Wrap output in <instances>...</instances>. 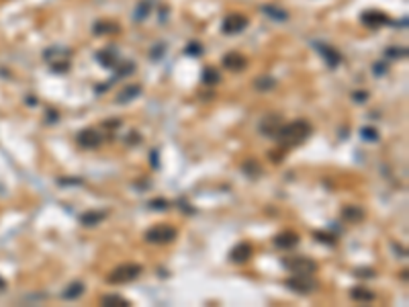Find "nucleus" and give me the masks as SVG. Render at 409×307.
I'll list each match as a JSON object with an SVG mask.
<instances>
[{"instance_id": "f257e3e1", "label": "nucleus", "mask_w": 409, "mask_h": 307, "mask_svg": "<svg viewBox=\"0 0 409 307\" xmlns=\"http://www.w3.org/2000/svg\"><path fill=\"white\" fill-rule=\"evenodd\" d=\"M311 133H313L311 123L305 119H297V121L285 123L281 127V131L276 133V140L283 147H295V145H301L305 140H309Z\"/></svg>"}, {"instance_id": "f03ea898", "label": "nucleus", "mask_w": 409, "mask_h": 307, "mask_svg": "<svg viewBox=\"0 0 409 307\" xmlns=\"http://www.w3.org/2000/svg\"><path fill=\"white\" fill-rule=\"evenodd\" d=\"M142 272H143L142 264H137V262H125V264L115 266L109 274H106V283H109V285H125V283L135 281Z\"/></svg>"}, {"instance_id": "7ed1b4c3", "label": "nucleus", "mask_w": 409, "mask_h": 307, "mask_svg": "<svg viewBox=\"0 0 409 307\" xmlns=\"http://www.w3.org/2000/svg\"><path fill=\"white\" fill-rule=\"evenodd\" d=\"M285 268L290 270L293 274H301V277H313L317 272V262L311 260L309 256H290L283 260Z\"/></svg>"}, {"instance_id": "20e7f679", "label": "nucleus", "mask_w": 409, "mask_h": 307, "mask_svg": "<svg viewBox=\"0 0 409 307\" xmlns=\"http://www.w3.org/2000/svg\"><path fill=\"white\" fill-rule=\"evenodd\" d=\"M178 236L176 227L172 225H154L145 231V242L147 244H170Z\"/></svg>"}, {"instance_id": "39448f33", "label": "nucleus", "mask_w": 409, "mask_h": 307, "mask_svg": "<svg viewBox=\"0 0 409 307\" xmlns=\"http://www.w3.org/2000/svg\"><path fill=\"white\" fill-rule=\"evenodd\" d=\"M70 56H72V51L61 49V47H51L45 51V60L51 63V70L58 74L66 72L70 68Z\"/></svg>"}, {"instance_id": "423d86ee", "label": "nucleus", "mask_w": 409, "mask_h": 307, "mask_svg": "<svg viewBox=\"0 0 409 307\" xmlns=\"http://www.w3.org/2000/svg\"><path fill=\"white\" fill-rule=\"evenodd\" d=\"M285 287L290 289L297 295H309L317 289V281H313L311 277H301V274H293L290 279L285 281Z\"/></svg>"}, {"instance_id": "0eeeda50", "label": "nucleus", "mask_w": 409, "mask_h": 307, "mask_svg": "<svg viewBox=\"0 0 409 307\" xmlns=\"http://www.w3.org/2000/svg\"><path fill=\"white\" fill-rule=\"evenodd\" d=\"M102 142H104L102 133H99L96 129H90V127L78 131V135H76V143L80 147H84V150H96V147L102 145Z\"/></svg>"}, {"instance_id": "6e6552de", "label": "nucleus", "mask_w": 409, "mask_h": 307, "mask_svg": "<svg viewBox=\"0 0 409 307\" xmlns=\"http://www.w3.org/2000/svg\"><path fill=\"white\" fill-rule=\"evenodd\" d=\"M283 125H285L283 115H278V113H268L266 117L260 121V125H258V129H260V133L266 135V137H276V133L281 131Z\"/></svg>"}, {"instance_id": "1a4fd4ad", "label": "nucleus", "mask_w": 409, "mask_h": 307, "mask_svg": "<svg viewBox=\"0 0 409 307\" xmlns=\"http://www.w3.org/2000/svg\"><path fill=\"white\" fill-rule=\"evenodd\" d=\"M245 27H247V17L233 13V15L225 17L223 25H221V31H223L225 35H238V33H242Z\"/></svg>"}, {"instance_id": "9d476101", "label": "nucleus", "mask_w": 409, "mask_h": 307, "mask_svg": "<svg viewBox=\"0 0 409 307\" xmlns=\"http://www.w3.org/2000/svg\"><path fill=\"white\" fill-rule=\"evenodd\" d=\"M223 68L229 72H244L247 68V60L242 54H238V51H229V54L223 58Z\"/></svg>"}, {"instance_id": "9b49d317", "label": "nucleus", "mask_w": 409, "mask_h": 307, "mask_svg": "<svg viewBox=\"0 0 409 307\" xmlns=\"http://www.w3.org/2000/svg\"><path fill=\"white\" fill-rule=\"evenodd\" d=\"M252 254H254V248H252V244H247V242H242V244H238L233 250H231V262H235V264H244V262H247L252 258Z\"/></svg>"}, {"instance_id": "f8f14e48", "label": "nucleus", "mask_w": 409, "mask_h": 307, "mask_svg": "<svg viewBox=\"0 0 409 307\" xmlns=\"http://www.w3.org/2000/svg\"><path fill=\"white\" fill-rule=\"evenodd\" d=\"M362 23L372 27V29H379L383 25H389L391 19L387 17V15H383V13H379V10H368V13L362 15Z\"/></svg>"}, {"instance_id": "ddd939ff", "label": "nucleus", "mask_w": 409, "mask_h": 307, "mask_svg": "<svg viewBox=\"0 0 409 307\" xmlns=\"http://www.w3.org/2000/svg\"><path fill=\"white\" fill-rule=\"evenodd\" d=\"M299 244V236L295 231H281V234L274 236V246L281 250H290Z\"/></svg>"}, {"instance_id": "4468645a", "label": "nucleus", "mask_w": 409, "mask_h": 307, "mask_svg": "<svg viewBox=\"0 0 409 307\" xmlns=\"http://www.w3.org/2000/svg\"><path fill=\"white\" fill-rule=\"evenodd\" d=\"M315 49L321 54V58L326 60V63H327L329 68H336L338 63H340V60H342L338 51L333 49V47H329V45H326V43H315Z\"/></svg>"}, {"instance_id": "2eb2a0df", "label": "nucleus", "mask_w": 409, "mask_h": 307, "mask_svg": "<svg viewBox=\"0 0 409 307\" xmlns=\"http://www.w3.org/2000/svg\"><path fill=\"white\" fill-rule=\"evenodd\" d=\"M364 209L358 207V205H346L342 209V219L344 221H348V224H360V221L364 219Z\"/></svg>"}, {"instance_id": "dca6fc26", "label": "nucleus", "mask_w": 409, "mask_h": 307, "mask_svg": "<svg viewBox=\"0 0 409 307\" xmlns=\"http://www.w3.org/2000/svg\"><path fill=\"white\" fill-rule=\"evenodd\" d=\"M96 60H99V63L101 66H104V68H111V70H115L117 66H119V58H117L115 54L111 49H102V51H99V54H96Z\"/></svg>"}, {"instance_id": "f3484780", "label": "nucleus", "mask_w": 409, "mask_h": 307, "mask_svg": "<svg viewBox=\"0 0 409 307\" xmlns=\"http://www.w3.org/2000/svg\"><path fill=\"white\" fill-rule=\"evenodd\" d=\"M104 217H106V211H86V213L80 215V224L86 225V227L99 225Z\"/></svg>"}, {"instance_id": "a211bd4d", "label": "nucleus", "mask_w": 409, "mask_h": 307, "mask_svg": "<svg viewBox=\"0 0 409 307\" xmlns=\"http://www.w3.org/2000/svg\"><path fill=\"white\" fill-rule=\"evenodd\" d=\"M139 94H142V86H139V84H129L127 88L121 90L119 97H117V102H119V104H125V102H129V101L137 99Z\"/></svg>"}, {"instance_id": "6ab92c4d", "label": "nucleus", "mask_w": 409, "mask_h": 307, "mask_svg": "<svg viewBox=\"0 0 409 307\" xmlns=\"http://www.w3.org/2000/svg\"><path fill=\"white\" fill-rule=\"evenodd\" d=\"M94 33L96 35H113V33H119V27H117V23H113V20H96Z\"/></svg>"}, {"instance_id": "aec40b11", "label": "nucleus", "mask_w": 409, "mask_h": 307, "mask_svg": "<svg viewBox=\"0 0 409 307\" xmlns=\"http://www.w3.org/2000/svg\"><path fill=\"white\" fill-rule=\"evenodd\" d=\"M350 297H352L354 301H358V303H368V301L374 299V293L368 291V289H364V287H354V289L350 291Z\"/></svg>"}, {"instance_id": "412c9836", "label": "nucleus", "mask_w": 409, "mask_h": 307, "mask_svg": "<svg viewBox=\"0 0 409 307\" xmlns=\"http://www.w3.org/2000/svg\"><path fill=\"white\" fill-rule=\"evenodd\" d=\"M276 86V80L272 78V76H258L256 80H254V88L258 90V92H268L270 88H274Z\"/></svg>"}, {"instance_id": "4be33fe9", "label": "nucleus", "mask_w": 409, "mask_h": 307, "mask_svg": "<svg viewBox=\"0 0 409 307\" xmlns=\"http://www.w3.org/2000/svg\"><path fill=\"white\" fill-rule=\"evenodd\" d=\"M82 293H84V283L76 281V283L68 285V289L61 293V297H63V299H68V301H72V299H78Z\"/></svg>"}, {"instance_id": "5701e85b", "label": "nucleus", "mask_w": 409, "mask_h": 307, "mask_svg": "<svg viewBox=\"0 0 409 307\" xmlns=\"http://www.w3.org/2000/svg\"><path fill=\"white\" fill-rule=\"evenodd\" d=\"M221 80V74L217 68H204L203 70V82L209 84V86H215V84H219Z\"/></svg>"}, {"instance_id": "b1692460", "label": "nucleus", "mask_w": 409, "mask_h": 307, "mask_svg": "<svg viewBox=\"0 0 409 307\" xmlns=\"http://www.w3.org/2000/svg\"><path fill=\"white\" fill-rule=\"evenodd\" d=\"M102 305H109V307H127V305H131L125 297H121V295H104V297L101 299Z\"/></svg>"}, {"instance_id": "393cba45", "label": "nucleus", "mask_w": 409, "mask_h": 307, "mask_svg": "<svg viewBox=\"0 0 409 307\" xmlns=\"http://www.w3.org/2000/svg\"><path fill=\"white\" fill-rule=\"evenodd\" d=\"M262 10H264L266 17H270V19H274V20H286V19H288V13H286V10L278 8V6H262Z\"/></svg>"}, {"instance_id": "a878e982", "label": "nucleus", "mask_w": 409, "mask_h": 307, "mask_svg": "<svg viewBox=\"0 0 409 307\" xmlns=\"http://www.w3.org/2000/svg\"><path fill=\"white\" fill-rule=\"evenodd\" d=\"M244 172L250 176V178H256V176H260V172H262V168H260V164H258L254 158H250V160H245L244 162Z\"/></svg>"}, {"instance_id": "bb28decb", "label": "nucleus", "mask_w": 409, "mask_h": 307, "mask_svg": "<svg viewBox=\"0 0 409 307\" xmlns=\"http://www.w3.org/2000/svg\"><path fill=\"white\" fill-rule=\"evenodd\" d=\"M360 135H362V140H364V142H372V143H374V142H379V137H381V135H379V131H376L374 127H370V125H368V127H362Z\"/></svg>"}, {"instance_id": "cd10ccee", "label": "nucleus", "mask_w": 409, "mask_h": 307, "mask_svg": "<svg viewBox=\"0 0 409 307\" xmlns=\"http://www.w3.org/2000/svg\"><path fill=\"white\" fill-rule=\"evenodd\" d=\"M149 8H152V2H149V0H143L142 4H137V10H135V20H143V19L149 15Z\"/></svg>"}, {"instance_id": "c85d7f7f", "label": "nucleus", "mask_w": 409, "mask_h": 307, "mask_svg": "<svg viewBox=\"0 0 409 307\" xmlns=\"http://www.w3.org/2000/svg\"><path fill=\"white\" fill-rule=\"evenodd\" d=\"M315 240L317 242H324V244H329V246H333L338 242V238L333 236V234H327V231H315Z\"/></svg>"}, {"instance_id": "c756f323", "label": "nucleus", "mask_w": 409, "mask_h": 307, "mask_svg": "<svg viewBox=\"0 0 409 307\" xmlns=\"http://www.w3.org/2000/svg\"><path fill=\"white\" fill-rule=\"evenodd\" d=\"M385 56L391 58V60H401V58L407 56V49L405 47H389V49L385 51Z\"/></svg>"}, {"instance_id": "7c9ffc66", "label": "nucleus", "mask_w": 409, "mask_h": 307, "mask_svg": "<svg viewBox=\"0 0 409 307\" xmlns=\"http://www.w3.org/2000/svg\"><path fill=\"white\" fill-rule=\"evenodd\" d=\"M149 207L158 209V211H166L170 207V203H168L166 199H154V201H149Z\"/></svg>"}, {"instance_id": "2f4dec72", "label": "nucleus", "mask_w": 409, "mask_h": 307, "mask_svg": "<svg viewBox=\"0 0 409 307\" xmlns=\"http://www.w3.org/2000/svg\"><path fill=\"white\" fill-rule=\"evenodd\" d=\"M354 274H356L358 279H374V270L372 268H356V270H354Z\"/></svg>"}, {"instance_id": "473e14b6", "label": "nucleus", "mask_w": 409, "mask_h": 307, "mask_svg": "<svg viewBox=\"0 0 409 307\" xmlns=\"http://www.w3.org/2000/svg\"><path fill=\"white\" fill-rule=\"evenodd\" d=\"M370 94L367 90H356V92H352V101L354 102H364V101H368Z\"/></svg>"}, {"instance_id": "72a5a7b5", "label": "nucleus", "mask_w": 409, "mask_h": 307, "mask_svg": "<svg viewBox=\"0 0 409 307\" xmlns=\"http://www.w3.org/2000/svg\"><path fill=\"white\" fill-rule=\"evenodd\" d=\"M201 51H203V47H201L199 41H192V43H188V47H186V54L188 56H199Z\"/></svg>"}, {"instance_id": "f704fd0d", "label": "nucleus", "mask_w": 409, "mask_h": 307, "mask_svg": "<svg viewBox=\"0 0 409 307\" xmlns=\"http://www.w3.org/2000/svg\"><path fill=\"white\" fill-rule=\"evenodd\" d=\"M117 123H119V121H109V123H104V127H109V129H115V127H119Z\"/></svg>"}, {"instance_id": "c9c22d12", "label": "nucleus", "mask_w": 409, "mask_h": 307, "mask_svg": "<svg viewBox=\"0 0 409 307\" xmlns=\"http://www.w3.org/2000/svg\"><path fill=\"white\" fill-rule=\"evenodd\" d=\"M152 166H158V152H152Z\"/></svg>"}, {"instance_id": "e433bc0d", "label": "nucleus", "mask_w": 409, "mask_h": 307, "mask_svg": "<svg viewBox=\"0 0 409 307\" xmlns=\"http://www.w3.org/2000/svg\"><path fill=\"white\" fill-rule=\"evenodd\" d=\"M374 72H376V74H383V72H387V68H383L381 63H379V66H374Z\"/></svg>"}, {"instance_id": "4c0bfd02", "label": "nucleus", "mask_w": 409, "mask_h": 307, "mask_svg": "<svg viewBox=\"0 0 409 307\" xmlns=\"http://www.w3.org/2000/svg\"><path fill=\"white\" fill-rule=\"evenodd\" d=\"M0 289H4V281L2 279H0Z\"/></svg>"}]
</instances>
